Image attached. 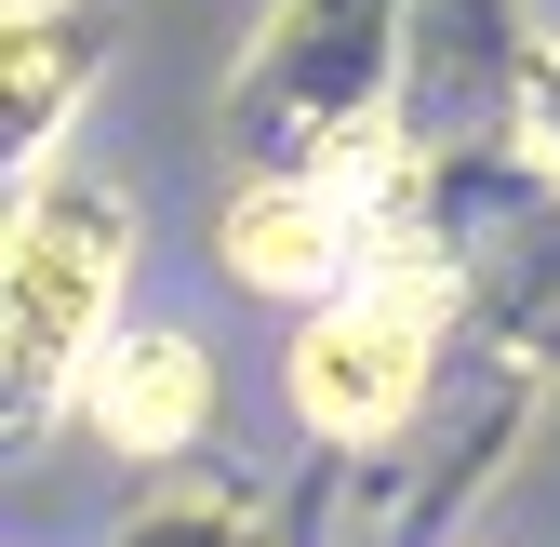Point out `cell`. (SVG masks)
I'll return each mask as SVG.
<instances>
[{"label":"cell","mask_w":560,"mask_h":547,"mask_svg":"<svg viewBox=\"0 0 560 547\" xmlns=\"http://www.w3.org/2000/svg\"><path fill=\"white\" fill-rule=\"evenodd\" d=\"M133 241H148V214H133L120 174L54 161L14 187V228H0V387H14V428L81 415V374L133 321Z\"/></svg>","instance_id":"1"},{"label":"cell","mask_w":560,"mask_h":547,"mask_svg":"<svg viewBox=\"0 0 560 547\" xmlns=\"http://www.w3.org/2000/svg\"><path fill=\"white\" fill-rule=\"evenodd\" d=\"M454 321H467V267H441V254H374L361 281H347L334 307H307L294 348H280L294 428L320 454H387V441H413V415L441 400Z\"/></svg>","instance_id":"2"},{"label":"cell","mask_w":560,"mask_h":547,"mask_svg":"<svg viewBox=\"0 0 560 547\" xmlns=\"http://www.w3.org/2000/svg\"><path fill=\"white\" fill-rule=\"evenodd\" d=\"M400 67H413V0H267V27L228 81V133L254 161H320L347 133L400 120Z\"/></svg>","instance_id":"3"},{"label":"cell","mask_w":560,"mask_h":547,"mask_svg":"<svg viewBox=\"0 0 560 547\" xmlns=\"http://www.w3.org/2000/svg\"><path fill=\"white\" fill-rule=\"evenodd\" d=\"M214 267H228L241 294H267V307H334V294L374 267V241H361V214H347L320 174L254 161V174L214 200Z\"/></svg>","instance_id":"4"},{"label":"cell","mask_w":560,"mask_h":547,"mask_svg":"<svg viewBox=\"0 0 560 547\" xmlns=\"http://www.w3.org/2000/svg\"><path fill=\"white\" fill-rule=\"evenodd\" d=\"M214 387H228L214 348H200L187 321L148 307V321H120V334H107V361L81 374V428H94L120 467H148V481H161V467H174L200 428H214Z\"/></svg>","instance_id":"5"},{"label":"cell","mask_w":560,"mask_h":547,"mask_svg":"<svg viewBox=\"0 0 560 547\" xmlns=\"http://www.w3.org/2000/svg\"><path fill=\"white\" fill-rule=\"evenodd\" d=\"M94 67H107L94 0H14L0 14V161H14V187L67 161V120L94 107Z\"/></svg>","instance_id":"6"},{"label":"cell","mask_w":560,"mask_h":547,"mask_svg":"<svg viewBox=\"0 0 560 547\" xmlns=\"http://www.w3.org/2000/svg\"><path fill=\"white\" fill-rule=\"evenodd\" d=\"M107 547H280V534H267V508L241 481H161Z\"/></svg>","instance_id":"7"},{"label":"cell","mask_w":560,"mask_h":547,"mask_svg":"<svg viewBox=\"0 0 560 547\" xmlns=\"http://www.w3.org/2000/svg\"><path fill=\"white\" fill-rule=\"evenodd\" d=\"M521 161H534V174L560 187V40H547V54L521 67Z\"/></svg>","instance_id":"8"}]
</instances>
